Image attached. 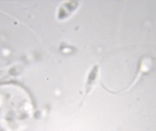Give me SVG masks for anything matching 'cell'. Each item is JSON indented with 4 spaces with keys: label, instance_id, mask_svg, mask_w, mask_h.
I'll use <instances>...</instances> for the list:
<instances>
[{
    "label": "cell",
    "instance_id": "cell-1",
    "mask_svg": "<svg viewBox=\"0 0 156 131\" xmlns=\"http://www.w3.org/2000/svg\"><path fill=\"white\" fill-rule=\"evenodd\" d=\"M27 92L17 84H0V131L23 130L33 114Z\"/></svg>",
    "mask_w": 156,
    "mask_h": 131
},
{
    "label": "cell",
    "instance_id": "cell-2",
    "mask_svg": "<svg viewBox=\"0 0 156 131\" xmlns=\"http://www.w3.org/2000/svg\"><path fill=\"white\" fill-rule=\"evenodd\" d=\"M100 76V67L99 65H94L93 67L90 69L87 75V79H86V83L84 87V94H83V98H82V103L85 100V98L87 95H90L93 88L95 87L98 79Z\"/></svg>",
    "mask_w": 156,
    "mask_h": 131
},
{
    "label": "cell",
    "instance_id": "cell-3",
    "mask_svg": "<svg viewBox=\"0 0 156 131\" xmlns=\"http://www.w3.org/2000/svg\"><path fill=\"white\" fill-rule=\"evenodd\" d=\"M151 66H152V60L150 58V57H142L139 61V64H138V68H137V72H136V77L133 78V81L132 82V83L127 87L126 89L122 90L119 93H122V92H126L130 89H132L133 86H135L137 82L140 81V79L143 77L144 74L148 73L151 69Z\"/></svg>",
    "mask_w": 156,
    "mask_h": 131
},
{
    "label": "cell",
    "instance_id": "cell-4",
    "mask_svg": "<svg viewBox=\"0 0 156 131\" xmlns=\"http://www.w3.org/2000/svg\"><path fill=\"white\" fill-rule=\"evenodd\" d=\"M79 7V2L78 1H66L64 2L58 10V20H66L71 17L75 10Z\"/></svg>",
    "mask_w": 156,
    "mask_h": 131
}]
</instances>
